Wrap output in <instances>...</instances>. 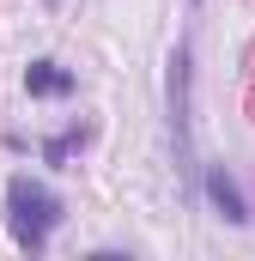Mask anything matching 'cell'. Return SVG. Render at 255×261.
Instances as JSON below:
<instances>
[{
    "label": "cell",
    "mask_w": 255,
    "mask_h": 261,
    "mask_svg": "<svg viewBox=\"0 0 255 261\" xmlns=\"http://www.w3.org/2000/svg\"><path fill=\"white\" fill-rule=\"evenodd\" d=\"M91 122H73V128H61V134H49V140H43V146H37V152H43V164H49V170H67V164H73V158H79V152H85V146H91Z\"/></svg>",
    "instance_id": "4"
},
{
    "label": "cell",
    "mask_w": 255,
    "mask_h": 261,
    "mask_svg": "<svg viewBox=\"0 0 255 261\" xmlns=\"http://www.w3.org/2000/svg\"><path fill=\"white\" fill-rule=\"evenodd\" d=\"M24 91H31V97H55V103H61V97L79 91V73L61 67V61H49V55H37V61L24 67Z\"/></svg>",
    "instance_id": "3"
},
{
    "label": "cell",
    "mask_w": 255,
    "mask_h": 261,
    "mask_svg": "<svg viewBox=\"0 0 255 261\" xmlns=\"http://www.w3.org/2000/svg\"><path fill=\"white\" fill-rule=\"evenodd\" d=\"M61 225H67V200L49 182H37V176H12L6 182V237H12V249L43 255Z\"/></svg>",
    "instance_id": "1"
},
{
    "label": "cell",
    "mask_w": 255,
    "mask_h": 261,
    "mask_svg": "<svg viewBox=\"0 0 255 261\" xmlns=\"http://www.w3.org/2000/svg\"><path fill=\"white\" fill-rule=\"evenodd\" d=\"M200 189H207V200H213V213H219L225 225H249V200H243V189H237V176H231L225 164H207V170H200Z\"/></svg>",
    "instance_id": "2"
}]
</instances>
